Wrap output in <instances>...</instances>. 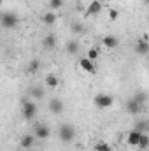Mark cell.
Masks as SVG:
<instances>
[{"label":"cell","mask_w":149,"mask_h":151,"mask_svg":"<svg viewBox=\"0 0 149 151\" xmlns=\"http://www.w3.org/2000/svg\"><path fill=\"white\" fill-rule=\"evenodd\" d=\"M58 137H60L62 142H72L75 137V128L72 125H62L60 132H58Z\"/></svg>","instance_id":"obj_1"},{"label":"cell","mask_w":149,"mask_h":151,"mask_svg":"<svg viewBox=\"0 0 149 151\" xmlns=\"http://www.w3.org/2000/svg\"><path fill=\"white\" fill-rule=\"evenodd\" d=\"M93 104L97 107H100V109H107V107H111L112 104H114V99H112L111 95H107V93H98L93 99Z\"/></svg>","instance_id":"obj_2"},{"label":"cell","mask_w":149,"mask_h":151,"mask_svg":"<svg viewBox=\"0 0 149 151\" xmlns=\"http://www.w3.org/2000/svg\"><path fill=\"white\" fill-rule=\"evenodd\" d=\"M18 23H19V19L14 12H5L0 16V25L4 28H14V27H18Z\"/></svg>","instance_id":"obj_3"},{"label":"cell","mask_w":149,"mask_h":151,"mask_svg":"<svg viewBox=\"0 0 149 151\" xmlns=\"http://www.w3.org/2000/svg\"><path fill=\"white\" fill-rule=\"evenodd\" d=\"M37 114V104L32 100H25L23 102V118L25 119H34V116Z\"/></svg>","instance_id":"obj_4"},{"label":"cell","mask_w":149,"mask_h":151,"mask_svg":"<svg viewBox=\"0 0 149 151\" xmlns=\"http://www.w3.org/2000/svg\"><path fill=\"white\" fill-rule=\"evenodd\" d=\"M79 67L84 70V72H88V74H97V67H95V62H91V60H88L86 56H82V58H79Z\"/></svg>","instance_id":"obj_5"},{"label":"cell","mask_w":149,"mask_h":151,"mask_svg":"<svg viewBox=\"0 0 149 151\" xmlns=\"http://www.w3.org/2000/svg\"><path fill=\"white\" fill-rule=\"evenodd\" d=\"M135 51L142 56H146L149 53V42H148V35H142V39H139V42L135 44Z\"/></svg>","instance_id":"obj_6"},{"label":"cell","mask_w":149,"mask_h":151,"mask_svg":"<svg viewBox=\"0 0 149 151\" xmlns=\"http://www.w3.org/2000/svg\"><path fill=\"white\" fill-rule=\"evenodd\" d=\"M63 109H65V104H63L60 99H53V100L49 102V111L53 114H62Z\"/></svg>","instance_id":"obj_7"},{"label":"cell","mask_w":149,"mask_h":151,"mask_svg":"<svg viewBox=\"0 0 149 151\" xmlns=\"http://www.w3.org/2000/svg\"><path fill=\"white\" fill-rule=\"evenodd\" d=\"M102 2L100 0H93V2H90V5H88V9H86V16H93V14H98L100 11H102Z\"/></svg>","instance_id":"obj_8"},{"label":"cell","mask_w":149,"mask_h":151,"mask_svg":"<svg viewBox=\"0 0 149 151\" xmlns=\"http://www.w3.org/2000/svg\"><path fill=\"white\" fill-rule=\"evenodd\" d=\"M140 134H142V132H139V130H135V128H133L132 132H128V135H126V144H128V146H133V148H135V146L139 144Z\"/></svg>","instance_id":"obj_9"},{"label":"cell","mask_w":149,"mask_h":151,"mask_svg":"<svg viewBox=\"0 0 149 151\" xmlns=\"http://www.w3.org/2000/svg\"><path fill=\"white\" fill-rule=\"evenodd\" d=\"M37 139H47L51 135V130L46 127V125H37L35 127V134H34Z\"/></svg>","instance_id":"obj_10"},{"label":"cell","mask_w":149,"mask_h":151,"mask_svg":"<svg viewBox=\"0 0 149 151\" xmlns=\"http://www.w3.org/2000/svg\"><path fill=\"white\" fill-rule=\"evenodd\" d=\"M140 109H142V106L135 100V99H132V100H128V104H126V111L130 114H133V116H137V114L140 113Z\"/></svg>","instance_id":"obj_11"},{"label":"cell","mask_w":149,"mask_h":151,"mask_svg":"<svg viewBox=\"0 0 149 151\" xmlns=\"http://www.w3.org/2000/svg\"><path fill=\"white\" fill-rule=\"evenodd\" d=\"M102 44H104L107 49H114V47H117V44H119V39L114 37V35H107V37H104Z\"/></svg>","instance_id":"obj_12"},{"label":"cell","mask_w":149,"mask_h":151,"mask_svg":"<svg viewBox=\"0 0 149 151\" xmlns=\"http://www.w3.org/2000/svg\"><path fill=\"white\" fill-rule=\"evenodd\" d=\"M34 142H35V135H32V134L23 135V139H21V148H25V150H32V148H34Z\"/></svg>","instance_id":"obj_13"},{"label":"cell","mask_w":149,"mask_h":151,"mask_svg":"<svg viewBox=\"0 0 149 151\" xmlns=\"http://www.w3.org/2000/svg\"><path fill=\"white\" fill-rule=\"evenodd\" d=\"M42 46H44L46 49H53V47L56 46V37H54L53 34H47V35L44 37V40H42Z\"/></svg>","instance_id":"obj_14"},{"label":"cell","mask_w":149,"mask_h":151,"mask_svg":"<svg viewBox=\"0 0 149 151\" xmlns=\"http://www.w3.org/2000/svg\"><path fill=\"white\" fill-rule=\"evenodd\" d=\"M58 83H60V81H58V77H56L54 74H47L46 76V86H47V88L54 90V88L58 86Z\"/></svg>","instance_id":"obj_15"},{"label":"cell","mask_w":149,"mask_h":151,"mask_svg":"<svg viewBox=\"0 0 149 151\" xmlns=\"http://www.w3.org/2000/svg\"><path fill=\"white\" fill-rule=\"evenodd\" d=\"M54 21H56V14L53 11H49V12H46L42 16V23L44 25H54Z\"/></svg>","instance_id":"obj_16"},{"label":"cell","mask_w":149,"mask_h":151,"mask_svg":"<svg viewBox=\"0 0 149 151\" xmlns=\"http://www.w3.org/2000/svg\"><path fill=\"white\" fill-rule=\"evenodd\" d=\"M79 42L77 40H70L69 44H67V47H65V51L69 53V55H75V53H79Z\"/></svg>","instance_id":"obj_17"},{"label":"cell","mask_w":149,"mask_h":151,"mask_svg":"<svg viewBox=\"0 0 149 151\" xmlns=\"http://www.w3.org/2000/svg\"><path fill=\"white\" fill-rule=\"evenodd\" d=\"M140 150H148L149 148V137H148V134L144 132V134H140V139H139V144H137Z\"/></svg>","instance_id":"obj_18"},{"label":"cell","mask_w":149,"mask_h":151,"mask_svg":"<svg viewBox=\"0 0 149 151\" xmlns=\"http://www.w3.org/2000/svg\"><path fill=\"white\" fill-rule=\"evenodd\" d=\"M86 58L91 60V62H97V58H98V49H97V47H90L88 53H86Z\"/></svg>","instance_id":"obj_19"},{"label":"cell","mask_w":149,"mask_h":151,"mask_svg":"<svg viewBox=\"0 0 149 151\" xmlns=\"http://www.w3.org/2000/svg\"><path fill=\"white\" fill-rule=\"evenodd\" d=\"M93 151H112V150L107 142H98V144L93 146Z\"/></svg>","instance_id":"obj_20"},{"label":"cell","mask_w":149,"mask_h":151,"mask_svg":"<svg viewBox=\"0 0 149 151\" xmlns=\"http://www.w3.org/2000/svg\"><path fill=\"white\" fill-rule=\"evenodd\" d=\"M39 67H40L39 60H32V62H30V65H28V74H35V72L39 70Z\"/></svg>","instance_id":"obj_21"},{"label":"cell","mask_w":149,"mask_h":151,"mask_svg":"<svg viewBox=\"0 0 149 151\" xmlns=\"http://www.w3.org/2000/svg\"><path fill=\"white\" fill-rule=\"evenodd\" d=\"M30 95H32L34 99H37V100H40V99L44 97V90H42V88H32Z\"/></svg>","instance_id":"obj_22"},{"label":"cell","mask_w":149,"mask_h":151,"mask_svg":"<svg viewBox=\"0 0 149 151\" xmlns=\"http://www.w3.org/2000/svg\"><path fill=\"white\" fill-rule=\"evenodd\" d=\"M63 5V0H49V9L51 11H56Z\"/></svg>","instance_id":"obj_23"},{"label":"cell","mask_w":149,"mask_h":151,"mask_svg":"<svg viewBox=\"0 0 149 151\" xmlns=\"http://www.w3.org/2000/svg\"><path fill=\"white\" fill-rule=\"evenodd\" d=\"M133 99H135L140 106H144V104H146V100H148V95H146V93H139V95H135Z\"/></svg>","instance_id":"obj_24"},{"label":"cell","mask_w":149,"mask_h":151,"mask_svg":"<svg viewBox=\"0 0 149 151\" xmlns=\"http://www.w3.org/2000/svg\"><path fill=\"white\" fill-rule=\"evenodd\" d=\"M72 32H74V34H82V32H84V27H82L81 23H74V25H72Z\"/></svg>","instance_id":"obj_25"},{"label":"cell","mask_w":149,"mask_h":151,"mask_svg":"<svg viewBox=\"0 0 149 151\" xmlns=\"http://www.w3.org/2000/svg\"><path fill=\"white\" fill-rule=\"evenodd\" d=\"M117 16H119V12H117L116 9H109V19H111V21H116Z\"/></svg>","instance_id":"obj_26"},{"label":"cell","mask_w":149,"mask_h":151,"mask_svg":"<svg viewBox=\"0 0 149 151\" xmlns=\"http://www.w3.org/2000/svg\"><path fill=\"white\" fill-rule=\"evenodd\" d=\"M2 2H4V0H0V7H2Z\"/></svg>","instance_id":"obj_27"},{"label":"cell","mask_w":149,"mask_h":151,"mask_svg":"<svg viewBox=\"0 0 149 151\" xmlns=\"http://www.w3.org/2000/svg\"><path fill=\"white\" fill-rule=\"evenodd\" d=\"M144 2H146V4H148V0H144Z\"/></svg>","instance_id":"obj_28"}]
</instances>
